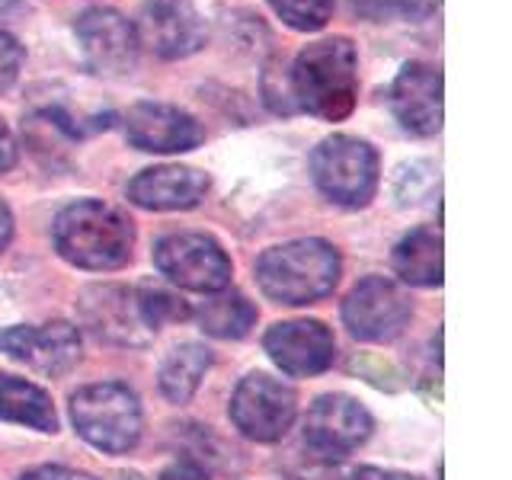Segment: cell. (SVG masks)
I'll list each match as a JSON object with an SVG mask.
<instances>
[{
	"label": "cell",
	"mask_w": 512,
	"mask_h": 480,
	"mask_svg": "<svg viewBox=\"0 0 512 480\" xmlns=\"http://www.w3.org/2000/svg\"><path fill=\"white\" fill-rule=\"evenodd\" d=\"M154 263L160 276H167L173 285L189 288V292L215 295L231 285V260L215 237L199 231L167 234L154 247Z\"/></svg>",
	"instance_id": "6"
},
{
	"label": "cell",
	"mask_w": 512,
	"mask_h": 480,
	"mask_svg": "<svg viewBox=\"0 0 512 480\" xmlns=\"http://www.w3.org/2000/svg\"><path fill=\"white\" fill-rule=\"evenodd\" d=\"M26 52L16 36H10L7 29H0V93L10 90L16 84V77L23 71Z\"/></svg>",
	"instance_id": "25"
},
{
	"label": "cell",
	"mask_w": 512,
	"mask_h": 480,
	"mask_svg": "<svg viewBox=\"0 0 512 480\" xmlns=\"http://www.w3.org/2000/svg\"><path fill=\"white\" fill-rule=\"evenodd\" d=\"M71 420L93 448L109 455L132 452L141 439L138 394L119 381L87 384L71 397Z\"/></svg>",
	"instance_id": "4"
},
{
	"label": "cell",
	"mask_w": 512,
	"mask_h": 480,
	"mask_svg": "<svg viewBox=\"0 0 512 480\" xmlns=\"http://www.w3.org/2000/svg\"><path fill=\"white\" fill-rule=\"evenodd\" d=\"M314 183L336 205L362 208L378 189V151L356 135H330L311 157Z\"/></svg>",
	"instance_id": "5"
},
{
	"label": "cell",
	"mask_w": 512,
	"mask_h": 480,
	"mask_svg": "<svg viewBox=\"0 0 512 480\" xmlns=\"http://www.w3.org/2000/svg\"><path fill=\"white\" fill-rule=\"evenodd\" d=\"M20 480H93V477L74 468H61V464H42V468L26 471Z\"/></svg>",
	"instance_id": "26"
},
{
	"label": "cell",
	"mask_w": 512,
	"mask_h": 480,
	"mask_svg": "<svg viewBox=\"0 0 512 480\" xmlns=\"http://www.w3.org/2000/svg\"><path fill=\"white\" fill-rule=\"evenodd\" d=\"M128 144L148 154H183L205 141V128L196 116L170 103H135L122 116Z\"/></svg>",
	"instance_id": "12"
},
{
	"label": "cell",
	"mask_w": 512,
	"mask_h": 480,
	"mask_svg": "<svg viewBox=\"0 0 512 480\" xmlns=\"http://www.w3.org/2000/svg\"><path fill=\"white\" fill-rule=\"evenodd\" d=\"M160 480H208L205 471L192 461H173L170 468L160 474Z\"/></svg>",
	"instance_id": "27"
},
{
	"label": "cell",
	"mask_w": 512,
	"mask_h": 480,
	"mask_svg": "<svg viewBox=\"0 0 512 480\" xmlns=\"http://www.w3.org/2000/svg\"><path fill=\"white\" fill-rule=\"evenodd\" d=\"M13 164H16V141L10 135L7 122L0 119V173H7Z\"/></svg>",
	"instance_id": "28"
},
{
	"label": "cell",
	"mask_w": 512,
	"mask_h": 480,
	"mask_svg": "<svg viewBox=\"0 0 512 480\" xmlns=\"http://www.w3.org/2000/svg\"><path fill=\"white\" fill-rule=\"evenodd\" d=\"M199 324L218 340H240L256 324V308L240 292H215L199 308Z\"/></svg>",
	"instance_id": "21"
},
{
	"label": "cell",
	"mask_w": 512,
	"mask_h": 480,
	"mask_svg": "<svg viewBox=\"0 0 512 480\" xmlns=\"http://www.w3.org/2000/svg\"><path fill=\"white\" fill-rule=\"evenodd\" d=\"M298 397L285 381L253 372L231 397V420L253 442H279L295 423Z\"/></svg>",
	"instance_id": "7"
},
{
	"label": "cell",
	"mask_w": 512,
	"mask_h": 480,
	"mask_svg": "<svg viewBox=\"0 0 512 480\" xmlns=\"http://www.w3.org/2000/svg\"><path fill=\"white\" fill-rule=\"evenodd\" d=\"M7 4H16V0H0V13H4V7H7Z\"/></svg>",
	"instance_id": "31"
},
{
	"label": "cell",
	"mask_w": 512,
	"mask_h": 480,
	"mask_svg": "<svg viewBox=\"0 0 512 480\" xmlns=\"http://www.w3.org/2000/svg\"><path fill=\"white\" fill-rule=\"evenodd\" d=\"M74 36L84 52V64L100 77H125L138 64V36L132 20L112 7H90L77 16Z\"/></svg>",
	"instance_id": "9"
},
{
	"label": "cell",
	"mask_w": 512,
	"mask_h": 480,
	"mask_svg": "<svg viewBox=\"0 0 512 480\" xmlns=\"http://www.w3.org/2000/svg\"><path fill=\"white\" fill-rule=\"evenodd\" d=\"M263 100L276 116H292V112H298L292 100V87H288V71L279 61H272L263 74Z\"/></svg>",
	"instance_id": "24"
},
{
	"label": "cell",
	"mask_w": 512,
	"mask_h": 480,
	"mask_svg": "<svg viewBox=\"0 0 512 480\" xmlns=\"http://www.w3.org/2000/svg\"><path fill=\"white\" fill-rule=\"evenodd\" d=\"M55 250L71 266L106 272L128 263L135 244V228L125 212L100 199L68 205L55 218Z\"/></svg>",
	"instance_id": "2"
},
{
	"label": "cell",
	"mask_w": 512,
	"mask_h": 480,
	"mask_svg": "<svg viewBox=\"0 0 512 480\" xmlns=\"http://www.w3.org/2000/svg\"><path fill=\"white\" fill-rule=\"evenodd\" d=\"M80 320L93 336L116 346H144L154 330L138 311V295L122 285H93L80 298Z\"/></svg>",
	"instance_id": "14"
},
{
	"label": "cell",
	"mask_w": 512,
	"mask_h": 480,
	"mask_svg": "<svg viewBox=\"0 0 512 480\" xmlns=\"http://www.w3.org/2000/svg\"><path fill=\"white\" fill-rule=\"evenodd\" d=\"M208 365H212V352L199 343H183L176 346L167 362L160 365V391L173 404H186V400L196 394L199 381L205 378Z\"/></svg>",
	"instance_id": "20"
},
{
	"label": "cell",
	"mask_w": 512,
	"mask_h": 480,
	"mask_svg": "<svg viewBox=\"0 0 512 480\" xmlns=\"http://www.w3.org/2000/svg\"><path fill=\"white\" fill-rule=\"evenodd\" d=\"M205 192H208V176L196 167H180V164L141 170L128 183V199L141 208H151V212L192 208L205 199Z\"/></svg>",
	"instance_id": "17"
},
{
	"label": "cell",
	"mask_w": 512,
	"mask_h": 480,
	"mask_svg": "<svg viewBox=\"0 0 512 480\" xmlns=\"http://www.w3.org/2000/svg\"><path fill=\"white\" fill-rule=\"evenodd\" d=\"M10 237H13V212H10V208H7V202L0 199V253L7 250Z\"/></svg>",
	"instance_id": "29"
},
{
	"label": "cell",
	"mask_w": 512,
	"mask_h": 480,
	"mask_svg": "<svg viewBox=\"0 0 512 480\" xmlns=\"http://www.w3.org/2000/svg\"><path fill=\"white\" fill-rule=\"evenodd\" d=\"M266 352L288 375H317L327 372L336 356L333 333L320 320H285L269 327Z\"/></svg>",
	"instance_id": "16"
},
{
	"label": "cell",
	"mask_w": 512,
	"mask_h": 480,
	"mask_svg": "<svg viewBox=\"0 0 512 480\" xmlns=\"http://www.w3.org/2000/svg\"><path fill=\"white\" fill-rule=\"evenodd\" d=\"M125 480H138V477H125Z\"/></svg>",
	"instance_id": "32"
},
{
	"label": "cell",
	"mask_w": 512,
	"mask_h": 480,
	"mask_svg": "<svg viewBox=\"0 0 512 480\" xmlns=\"http://www.w3.org/2000/svg\"><path fill=\"white\" fill-rule=\"evenodd\" d=\"M132 26L138 45L164 61L196 55L208 36L202 13L192 0H144Z\"/></svg>",
	"instance_id": "10"
},
{
	"label": "cell",
	"mask_w": 512,
	"mask_h": 480,
	"mask_svg": "<svg viewBox=\"0 0 512 480\" xmlns=\"http://www.w3.org/2000/svg\"><path fill=\"white\" fill-rule=\"evenodd\" d=\"M368 436H372V416L356 397L346 394H324L304 420V445L327 461L356 452Z\"/></svg>",
	"instance_id": "11"
},
{
	"label": "cell",
	"mask_w": 512,
	"mask_h": 480,
	"mask_svg": "<svg viewBox=\"0 0 512 480\" xmlns=\"http://www.w3.org/2000/svg\"><path fill=\"white\" fill-rule=\"evenodd\" d=\"M410 298L384 276L362 279L343 301V320L352 336L365 343H391L410 324Z\"/></svg>",
	"instance_id": "8"
},
{
	"label": "cell",
	"mask_w": 512,
	"mask_h": 480,
	"mask_svg": "<svg viewBox=\"0 0 512 480\" xmlns=\"http://www.w3.org/2000/svg\"><path fill=\"white\" fill-rule=\"evenodd\" d=\"M391 109L404 132L436 135L442 128V71L426 61H407L391 84Z\"/></svg>",
	"instance_id": "15"
},
{
	"label": "cell",
	"mask_w": 512,
	"mask_h": 480,
	"mask_svg": "<svg viewBox=\"0 0 512 480\" xmlns=\"http://www.w3.org/2000/svg\"><path fill=\"white\" fill-rule=\"evenodd\" d=\"M288 87L298 112L324 122H343L359 103V52L352 39L330 36L301 48L288 68Z\"/></svg>",
	"instance_id": "1"
},
{
	"label": "cell",
	"mask_w": 512,
	"mask_h": 480,
	"mask_svg": "<svg viewBox=\"0 0 512 480\" xmlns=\"http://www.w3.org/2000/svg\"><path fill=\"white\" fill-rule=\"evenodd\" d=\"M378 480H423V477H413V474H378Z\"/></svg>",
	"instance_id": "30"
},
{
	"label": "cell",
	"mask_w": 512,
	"mask_h": 480,
	"mask_svg": "<svg viewBox=\"0 0 512 480\" xmlns=\"http://www.w3.org/2000/svg\"><path fill=\"white\" fill-rule=\"evenodd\" d=\"M340 279V253L317 237L269 247L256 260V282L279 304H311L333 292Z\"/></svg>",
	"instance_id": "3"
},
{
	"label": "cell",
	"mask_w": 512,
	"mask_h": 480,
	"mask_svg": "<svg viewBox=\"0 0 512 480\" xmlns=\"http://www.w3.org/2000/svg\"><path fill=\"white\" fill-rule=\"evenodd\" d=\"M0 352L29 365L32 372L58 378L71 372L80 359V333L68 320H52V324L36 327H10L0 330Z\"/></svg>",
	"instance_id": "13"
},
{
	"label": "cell",
	"mask_w": 512,
	"mask_h": 480,
	"mask_svg": "<svg viewBox=\"0 0 512 480\" xmlns=\"http://www.w3.org/2000/svg\"><path fill=\"white\" fill-rule=\"evenodd\" d=\"M394 272L407 285H442V234L432 228L410 231L394 247Z\"/></svg>",
	"instance_id": "18"
},
{
	"label": "cell",
	"mask_w": 512,
	"mask_h": 480,
	"mask_svg": "<svg viewBox=\"0 0 512 480\" xmlns=\"http://www.w3.org/2000/svg\"><path fill=\"white\" fill-rule=\"evenodd\" d=\"M135 295H138V311L151 330L164 327V324H180V320L192 317L189 304L183 298L164 292V288H138Z\"/></svg>",
	"instance_id": "23"
},
{
	"label": "cell",
	"mask_w": 512,
	"mask_h": 480,
	"mask_svg": "<svg viewBox=\"0 0 512 480\" xmlns=\"http://www.w3.org/2000/svg\"><path fill=\"white\" fill-rule=\"evenodd\" d=\"M276 16L298 32H317L330 23L333 0H266Z\"/></svg>",
	"instance_id": "22"
},
{
	"label": "cell",
	"mask_w": 512,
	"mask_h": 480,
	"mask_svg": "<svg viewBox=\"0 0 512 480\" xmlns=\"http://www.w3.org/2000/svg\"><path fill=\"white\" fill-rule=\"evenodd\" d=\"M0 420L32 426L39 432L58 429L52 397H48L39 384L23 381L16 375H0Z\"/></svg>",
	"instance_id": "19"
}]
</instances>
